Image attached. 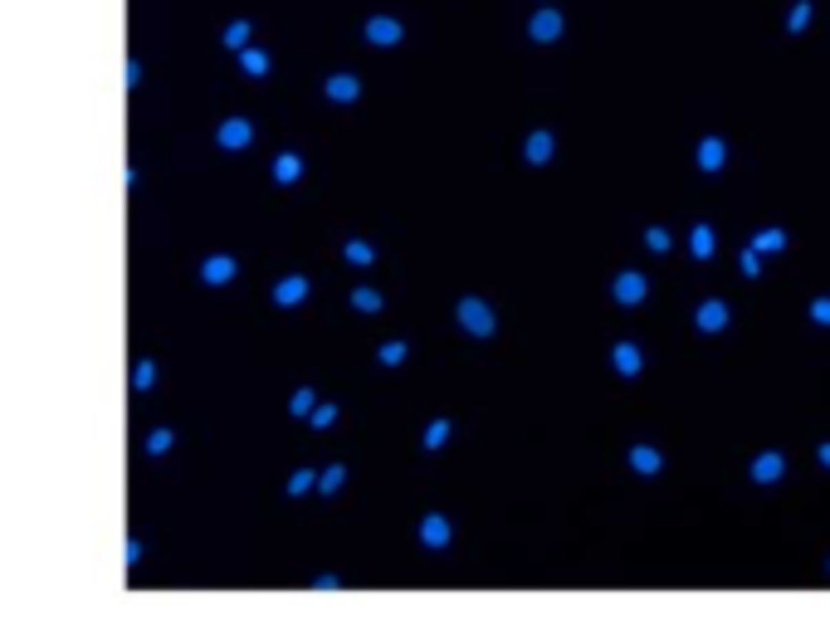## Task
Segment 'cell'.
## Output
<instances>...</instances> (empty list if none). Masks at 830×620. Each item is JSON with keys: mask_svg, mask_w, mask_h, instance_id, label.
<instances>
[{"mask_svg": "<svg viewBox=\"0 0 830 620\" xmlns=\"http://www.w3.org/2000/svg\"><path fill=\"white\" fill-rule=\"evenodd\" d=\"M782 474H787V459H782V455H757V459H752V479H757V484H777Z\"/></svg>", "mask_w": 830, "mask_h": 620, "instance_id": "6da1fadb", "label": "cell"}, {"mask_svg": "<svg viewBox=\"0 0 830 620\" xmlns=\"http://www.w3.org/2000/svg\"><path fill=\"white\" fill-rule=\"evenodd\" d=\"M723 161H728V147L718 142V137H708V142L698 147V166H703V172H718Z\"/></svg>", "mask_w": 830, "mask_h": 620, "instance_id": "7a4b0ae2", "label": "cell"}, {"mask_svg": "<svg viewBox=\"0 0 830 620\" xmlns=\"http://www.w3.org/2000/svg\"><path fill=\"white\" fill-rule=\"evenodd\" d=\"M698 327H703V332L728 327V303H703V308H698Z\"/></svg>", "mask_w": 830, "mask_h": 620, "instance_id": "3957f363", "label": "cell"}, {"mask_svg": "<svg viewBox=\"0 0 830 620\" xmlns=\"http://www.w3.org/2000/svg\"><path fill=\"white\" fill-rule=\"evenodd\" d=\"M777 249H787V235L782 230H757L752 235V254H777Z\"/></svg>", "mask_w": 830, "mask_h": 620, "instance_id": "277c9868", "label": "cell"}, {"mask_svg": "<svg viewBox=\"0 0 830 620\" xmlns=\"http://www.w3.org/2000/svg\"><path fill=\"white\" fill-rule=\"evenodd\" d=\"M616 293H621L625 303H640V298H645V278H635V273H625V278H621V284H616Z\"/></svg>", "mask_w": 830, "mask_h": 620, "instance_id": "5b68a950", "label": "cell"}, {"mask_svg": "<svg viewBox=\"0 0 830 620\" xmlns=\"http://www.w3.org/2000/svg\"><path fill=\"white\" fill-rule=\"evenodd\" d=\"M806 25H811V0H801V6L791 10V20H787V30H791V34H801Z\"/></svg>", "mask_w": 830, "mask_h": 620, "instance_id": "8992f818", "label": "cell"}, {"mask_svg": "<svg viewBox=\"0 0 830 620\" xmlns=\"http://www.w3.org/2000/svg\"><path fill=\"white\" fill-rule=\"evenodd\" d=\"M694 254H698V259L713 254V230H708V225H698V230H694Z\"/></svg>", "mask_w": 830, "mask_h": 620, "instance_id": "52a82bcc", "label": "cell"}, {"mask_svg": "<svg viewBox=\"0 0 830 620\" xmlns=\"http://www.w3.org/2000/svg\"><path fill=\"white\" fill-rule=\"evenodd\" d=\"M635 469L640 474H654L659 469V455H654V449H635Z\"/></svg>", "mask_w": 830, "mask_h": 620, "instance_id": "ba28073f", "label": "cell"}, {"mask_svg": "<svg viewBox=\"0 0 830 620\" xmlns=\"http://www.w3.org/2000/svg\"><path fill=\"white\" fill-rule=\"evenodd\" d=\"M616 366H621V371H635V366H640L635 347H621V352H616Z\"/></svg>", "mask_w": 830, "mask_h": 620, "instance_id": "9c48e42d", "label": "cell"}, {"mask_svg": "<svg viewBox=\"0 0 830 620\" xmlns=\"http://www.w3.org/2000/svg\"><path fill=\"white\" fill-rule=\"evenodd\" d=\"M811 318H816L820 327H830V298H816V303H811Z\"/></svg>", "mask_w": 830, "mask_h": 620, "instance_id": "30bf717a", "label": "cell"}, {"mask_svg": "<svg viewBox=\"0 0 830 620\" xmlns=\"http://www.w3.org/2000/svg\"><path fill=\"white\" fill-rule=\"evenodd\" d=\"M743 273H747V278H757V273H762V264H757V254H752V249L743 254Z\"/></svg>", "mask_w": 830, "mask_h": 620, "instance_id": "8fae6325", "label": "cell"}, {"mask_svg": "<svg viewBox=\"0 0 830 620\" xmlns=\"http://www.w3.org/2000/svg\"><path fill=\"white\" fill-rule=\"evenodd\" d=\"M650 249H670V235H664V230H650Z\"/></svg>", "mask_w": 830, "mask_h": 620, "instance_id": "7c38bea8", "label": "cell"}, {"mask_svg": "<svg viewBox=\"0 0 830 620\" xmlns=\"http://www.w3.org/2000/svg\"><path fill=\"white\" fill-rule=\"evenodd\" d=\"M820 464H825V469H830V444H820Z\"/></svg>", "mask_w": 830, "mask_h": 620, "instance_id": "4fadbf2b", "label": "cell"}]
</instances>
